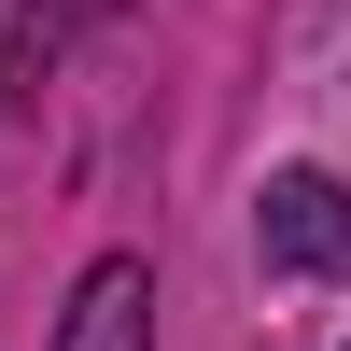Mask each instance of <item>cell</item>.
<instances>
[{
    "label": "cell",
    "instance_id": "7a4b0ae2",
    "mask_svg": "<svg viewBox=\"0 0 351 351\" xmlns=\"http://www.w3.org/2000/svg\"><path fill=\"white\" fill-rule=\"evenodd\" d=\"M43 351H155V267H141V253H99V267L71 281V309H56Z\"/></svg>",
    "mask_w": 351,
    "mask_h": 351
},
{
    "label": "cell",
    "instance_id": "6da1fadb",
    "mask_svg": "<svg viewBox=\"0 0 351 351\" xmlns=\"http://www.w3.org/2000/svg\"><path fill=\"white\" fill-rule=\"evenodd\" d=\"M253 267L267 281H351V183L324 155H295V169L253 183Z\"/></svg>",
    "mask_w": 351,
    "mask_h": 351
}]
</instances>
